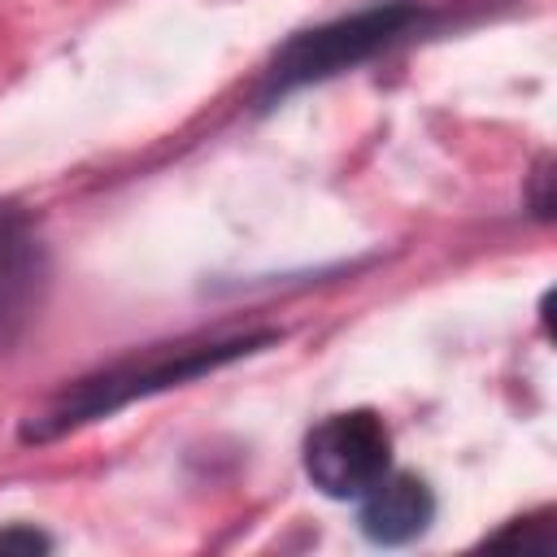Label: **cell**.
<instances>
[{"label":"cell","mask_w":557,"mask_h":557,"mask_svg":"<svg viewBox=\"0 0 557 557\" xmlns=\"http://www.w3.org/2000/svg\"><path fill=\"white\" fill-rule=\"evenodd\" d=\"M283 339L278 326H244V331H200L170 344L135 348L109 366H96L52 392L39 409H30L17 426L22 444H52L70 431H83L100 418H113L117 409L161 396L170 387H187L196 379H209L244 357H257Z\"/></svg>","instance_id":"cell-1"},{"label":"cell","mask_w":557,"mask_h":557,"mask_svg":"<svg viewBox=\"0 0 557 557\" xmlns=\"http://www.w3.org/2000/svg\"><path fill=\"white\" fill-rule=\"evenodd\" d=\"M461 22V4H431V0H374L366 9L339 13L331 22L305 26L287 35L274 57L265 61L252 104L274 109L292 91L318 87L326 78H339L348 70H361L413 39L440 35Z\"/></svg>","instance_id":"cell-2"},{"label":"cell","mask_w":557,"mask_h":557,"mask_svg":"<svg viewBox=\"0 0 557 557\" xmlns=\"http://www.w3.org/2000/svg\"><path fill=\"white\" fill-rule=\"evenodd\" d=\"M300 461L331 500H361L392 470V431L379 409H339L305 431Z\"/></svg>","instance_id":"cell-3"},{"label":"cell","mask_w":557,"mask_h":557,"mask_svg":"<svg viewBox=\"0 0 557 557\" xmlns=\"http://www.w3.org/2000/svg\"><path fill=\"white\" fill-rule=\"evenodd\" d=\"M48 292L52 252L39 218L17 200H0V357L17 352L39 326Z\"/></svg>","instance_id":"cell-4"},{"label":"cell","mask_w":557,"mask_h":557,"mask_svg":"<svg viewBox=\"0 0 557 557\" xmlns=\"http://www.w3.org/2000/svg\"><path fill=\"white\" fill-rule=\"evenodd\" d=\"M435 522V492L426 479L409 470H387L361 500H357V527L370 544L400 548L431 531Z\"/></svg>","instance_id":"cell-5"},{"label":"cell","mask_w":557,"mask_h":557,"mask_svg":"<svg viewBox=\"0 0 557 557\" xmlns=\"http://www.w3.org/2000/svg\"><path fill=\"white\" fill-rule=\"evenodd\" d=\"M483 544L492 548H522V553H553L557 548V522L553 509H535L522 518H509L500 531H492Z\"/></svg>","instance_id":"cell-6"},{"label":"cell","mask_w":557,"mask_h":557,"mask_svg":"<svg viewBox=\"0 0 557 557\" xmlns=\"http://www.w3.org/2000/svg\"><path fill=\"white\" fill-rule=\"evenodd\" d=\"M522 200H527V209H531L535 222H548V218H553V157H548V152L535 157V165H531V174H527Z\"/></svg>","instance_id":"cell-7"},{"label":"cell","mask_w":557,"mask_h":557,"mask_svg":"<svg viewBox=\"0 0 557 557\" xmlns=\"http://www.w3.org/2000/svg\"><path fill=\"white\" fill-rule=\"evenodd\" d=\"M0 553H52V535L30 522H9L0 527Z\"/></svg>","instance_id":"cell-8"}]
</instances>
